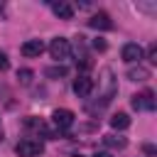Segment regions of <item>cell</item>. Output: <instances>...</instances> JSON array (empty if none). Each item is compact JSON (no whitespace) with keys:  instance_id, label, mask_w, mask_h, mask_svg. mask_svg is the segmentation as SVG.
I'll use <instances>...</instances> for the list:
<instances>
[{"instance_id":"7a4b0ae2","label":"cell","mask_w":157,"mask_h":157,"mask_svg":"<svg viewBox=\"0 0 157 157\" xmlns=\"http://www.w3.org/2000/svg\"><path fill=\"white\" fill-rule=\"evenodd\" d=\"M49 54H52V59H56V61L69 59V56H71V44H69V39H66V37H54V39L49 42Z\"/></svg>"},{"instance_id":"ba28073f","label":"cell","mask_w":157,"mask_h":157,"mask_svg":"<svg viewBox=\"0 0 157 157\" xmlns=\"http://www.w3.org/2000/svg\"><path fill=\"white\" fill-rule=\"evenodd\" d=\"M42 52H44V42H42V39H27V42H22V47H20V54L27 56V59L39 56Z\"/></svg>"},{"instance_id":"9a60e30c","label":"cell","mask_w":157,"mask_h":157,"mask_svg":"<svg viewBox=\"0 0 157 157\" xmlns=\"http://www.w3.org/2000/svg\"><path fill=\"white\" fill-rule=\"evenodd\" d=\"M135 7L142 10V12H157V2H137Z\"/></svg>"},{"instance_id":"5b68a950","label":"cell","mask_w":157,"mask_h":157,"mask_svg":"<svg viewBox=\"0 0 157 157\" xmlns=\"http://www.w3.org/2000/svg\"><path fill=\"white\" fill-rule=\"evenodd\" d=\"M120 56H123V61H128V64H140L142 59H145V52H142V47L137 44V42H128V44H123V49H120Z\"/></svg>"},{"instance_id":"9c48e42d","label":"cell","mask_w":157,"mask_h":157,"mask_svg":"<svg viewBox=\"0 0 157 157\" xmlns=\"http://www.w3.org/2000/svg\"><path fill=\"white\" fill-rule=\"evenodd\" d=\"M52 12H54L59 20H71V17H74V7H71L66 0H54V2H52Z\"/></svg>"},{"instance_id":"30bf717a","label":"cell","mask_w":157,"mask_h":157,"mask_svg":"<svg viewBox=\"0 0 157 157\" xmlns=\"http://www.w3.org/2000/svg\"><path fill=\"white\" fill-rule=\"evenodd\" d=\"M25 128H27V130H34L37 135L42 132L44 137H52V132H49V128L44 125V120H39V118H34V115H29V118L25 120Z\"/></svg>"},{"instance_id":"8992f818","label":"cell","mask_w":157,"mask_h":157,"mask_svg":"<svg viewBox=\"0 0 157 157\" xmlns=\"http://www.w3.org/2000/svg\"><path fill=\"white\" fill-rule=\"evenodd\" d=\"M74 93L78 98H88L93 93V78L88 74H78V78H74Z\"/></svg>"},{"instance_id":"8fae6325","label":"cell","mask_w":157,"mask_h":157,"mask_svg":"<svg viewBox=\"0 0 157 157\" xmlns=\"http://www.w3.org/2000/svg\"><path fill=\"white\" fill-rule=\"evenodd\" d=\"M110 128L113 130H128L130 128V115L128 113H113L110 115Z\"/></svg>"},{"instance_id":"6da1fadb","label":"cell","mask_w":157,"mask_h":157,"mask_svg":"<svg viewBox=\"0 0 157 157\" xmlns=\"http://www.w3.org/2000/svg\"><path fill=\"white\" fill-rule=\"evenodd\" d=\"M15 152H17L20 157H37V155L44 152V145H42V140H37V137H25V140L17 142Z\"/></svg>"},{"instance_id":"ffe728a7","label":"cell","mask_w":157,"mask_h":157,"mask_svg":"<svg viewBox=\"0 0 157 157\" xmlns=\"http://www.w3.org/2000/svg\"><path fill=\"white\" fill-rule=\"evenodd\" d=\"M142 150H145V155H155V147H152V145H145Z\"/></svg>"},{"instance_id":"5bb4252c","label":"cell","mask_w":157,"mask_h":157,"mask_svg":"<svg viewBox=\"0 0 157 157\" xmlns=\"http://www.w3.org/2000/svg\"><path fill=\"white\" fill-rule=\"evenodd\" d=\"M32 76H34V74H32V69H20V71H17V78H20L22 83H29V81H32Z\"/></svg>"},{"instance_id":"277c9868","label":"cell","mask_w":157,"mask_h":157,"mask_svg":"<svg viewBox=\"0 0 157 157\" xmlns=\"http://www.w3.org/2000/svg\"><path fill=\"white\" fill-rule=\"evenodd\" d=\"M74 120H76V115H74V110H69V108H56V110L52 113V123L56 125V130H69V128L74 125Z\"/></svg>"},{"instance_id":"3957f363","label":"cell","mask_w":157,"mask_h":157,"mask_svg":"<svg viewBox=\"0 0 157 157\" xmlns=\"http://www.w3.org/2000/svg\"><path fill=\"white\" fill-rule=\"evenodd\" d=\"M130 103H132L135 110H155V105H157V101H155V91L145 88L142 93H135Z\"/></svg>"},{"instance_id":"2e32d148","label":"cell","mask_w":157,"mask_h":157,"mask_svg":"<svg viewBox=\"0 0 157 157\" xmlns=\"http://www.w3.org/2000/svg\"><path fill=\"white\" fill-rule=\"evenodd\" d=\"M44 74H47V76H66V66H52V69H47Z\"/></svg>"},{"instance_id":"ac0fdd59","label":"cell","mask_w":157,"mask_h":157,"mask_svg":"<svg viewBox=\"0 0 157 157\" xmlns=\"http://www.w3.org/2000/svg\"><path fill=\"white\" fill-rule=\"evenodd\" d=\"M10 69V61H7V54L0 52V71H7Z\"/></svg>"},{"instance_id":"4fadbf2b","label":"cell","mask_w":157,"mask_h":157,"mask_svg":"<svg viewBox=\"0 0 157 157\" xmlns=\"http://www.w3.org/2000/svg\"><path fill=\"white\" fill-rule=\"evenodd\" d=\"M103 145L110 147V150H123V147L128 145V140L120 137V135H103Z\"/></svg>"},{"instance_id":"d6986e66","label":"cell","mask_w":157,"mask_h":157,"mask_svg":"<svg viewBox=\"0 0 157 157\" xmlns=\"http://www.w3.org/2000/svg\"><path fill=\"white\" fill-rule=\"evenodd\" d=\"M93 47H96L98 52H103V49H105V42H103V39H96V42H93Z\"/></svg>"},{"instance_id":"7c38bea8","label":"cell","mask_w":157,"mask_h":157,"mask_svg":"<svg viewBox=\"0 0 157 157\" xmlns=\"http://www.w3.org/2000/svg\"><path fill=\"white\" fill-rule=\"evenodd\" d=\"M128 78H130V81H147V78H150V69L137 64V66L128 69Z\"/></svg>"},{"instance_id":"e0dca14e","label":"cell","mask_w":157,"mask_h":157,"mask_svg":"<svg viewBox=\"0 0 157 157\" xmlns=\"http://www.w3.org/2000/svg\"><path fill=\"white\" fill-rule=\"evenodd\" d=\"M147 61H152V64H157V44H152V47L147 49Z\"/></svg>"},{"instance_id":"52a82bcc","label":"cell","mask_w":157,"mask_h":157,"mask_svg":"<svg viewBox=\"0 0 157 157\" xmlns=\"http://www.w3.org/2000/svg\"><path fill=\"white\" fill-rule=\"evenodd\" d=\"M88 27L101 29V32H108V29H113V20H110L108 12H96V15L88 17Z\"/></svg>"},{"instance_id":"44dd1931","label":"cell","mask_w":157,"mask_h":157,"mask_svg":"<svg viewBox=\"0 0 157 157\" xmlns=\"http://www.w3.org/2000/svg\"><path fill=\"white\" fill-rule=\"evenodd\" d=\"M93 157H110V152H96Z\"/></svg>"}]
</instances>
